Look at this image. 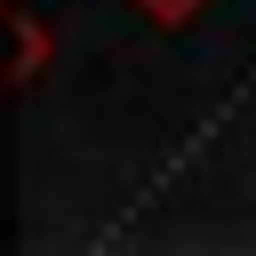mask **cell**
Wrapping results in <instances>:
<instances>
[{"label":"cell","mask_w":256,"mask_h":256,"mask_svg":"<svg viewBox=\"0 0 256 256\" xmlns=\"http://www.w3.org/2000/svg\"><path fill=\"white\" fill-rule=\"evenodd\" d=\"M144 24H160V32H184L192 16H208V0H128Z\"/></svg>","instance_id":"2"},{"label":"cell","mask_w":256,"mask_h":256,"mask_svg":"<svg viewBox=\"0 0 256 256\" xmlns=\"http://www.w3.org/2000/svg\"><path fill=\"white\" fill-rule=\"evenodd\" d=\"M40 72H48V24L24 0H0V96L32 88Z\"/></svg>","instance_id":"1"}]
</instances>
